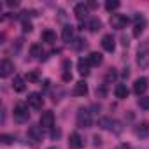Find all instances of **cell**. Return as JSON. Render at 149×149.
<instances>
[{
  "instance_id": "1",
  "label": "cell",
  "mask_w": 149,
  "mask_h": 149,
  "mask_svg": "<svg viewBox=\"0 0 149 149\" xmlns=\"http://www.w3.org/2000/svg\"><path fill=\"white\" fill-rule=\"evenodd\" d=\"M28 118H30L28 105H25V104H18V105L14 107V119H16L18 123H25V121H28Z\"/></svg>"
},
{
  "instance_id": "2",
  "label": "cell",
  "mask_w": 149,
  "mask_h": 149,
  "mask_svg": "<svg viewBox=\"0 0 149 149\" xmlns=\"http://www.w3.org/2000/svg\"><path fill=\"white\" fill-rule=\"evenodd\" d=\"M77 126L79 128H90L91 126V112L88 109H79V112H77Z\"/></svg>"
},
{
  "instance_id": "3",
  "label": "cell",
  "mask_w": 149,
  "mask_h": 149,
  "mask_svg": "<svg viewBox=\"0 0 149 149\" xmlns=\"http://www.w3.org/2000/svg\"><path fill=\"white\" fill-rule=\"evenodd\" d=\"M128 16L126 14H112L111 16V26L116 28V30H123L126 25H128Z\"/></svg>"
},
{
  "instance_id": "4",
  "label": "cell",
  "mask_w": 149,
  "mask_h": 149,
  "mask_svg": "<svg viewBox=\"0 0 149 149\" xmlns=\"http://www.w3.org/2000/svg\"><path fill=\"white\" fill-rule=\"evenodd\" d=\"M147 88H149L147 77H139V79H135V83H133V93H135V95L142 97V95L147 91Z\"/></svg>"
},
{
  "instance_id": "5",
  "label": "cell",
  "mask_w": 149,
  "mask_h": 149,
  "mask_svg": "<svg viewBox=\"0 0 149 149\" xmlns=\"http://www.w3.org/2000/svg\"><path fill=\"white\" fill-rule=\"evenodd\" d=\"M40 126L42 128H53L54 126V114L51 111H44L40 114Z\"/></svg>"
},
{
  "instance_id": "6",
  "label": "cell",
  "mask_w": 149,
  "mask_h": 149,
  "mask_svg": "<svg viewBox=\"0 0 149 149\" xmlns=\"http://www.w3.org/2000/svg\"><path fill=\"white\" fill-rule=\"evenodd\" d=\"M13 72H14V63L9 60H2V63H0V77H9Z\"/></svg>"
},
{
  "instance_id": "7",
  "label": "cell",
  "mask_w": 149,
  "mask_h": 149,
  "mask_svg": "<svg viewBox=\"0 0 149 149\" xmlns=\"http://www.w3.org/2000/svg\"><path fill=\"white\" fill-rule=\"evenodd\" d=\"M146 25H147L146 18H144V16H140V14H137V16H135V26H133V37H139V35L144 32Z\"/></svg>"
},
{
  "instance_id": "8",
  "label": "cell",
  "mask_w": 149,
  "mask_h": 149,
  "mask_svg": "<svg viewBox=\"0 0 149 149\" xmlns=\"http://www.w3.org/2000/svg\"><path fill=\"white\" fill-rule=\"evenodd\" d=\"M42 104H44V98H42L40 93H30L28 95V105L32 109H40Z\"/></svg>"
},
{
  "instance_id": "9",
  "label": "cell",
  "mask_w": 149,
  "mask_h": 149,
  "mask_svg": "<svg viewBox=\"0 0 149 149\" xmlns=\"http://www.w3.org/2000/svg\"><path fill=\"white\" fill-rule=\"evenodd\" d=\"M88 13H90V11H88V6H86V4H77L76 7H74V14H76V18H77L81 23L88 18Z\"/></svg>"
},
{
  "instance_id": "10",
  "label": "cell",
  "mask_w": 149,
  "mask_h": 149,
  "mask_svg": "<svg viewBox=\"0 0 149 149\" xmlns=\"http://www.w3.org/2000/svg\"><path fill=\"white\" fill-rule=\"evenodd\" d=\"M72 95L74 97H86L88 95V84L84 81L76 83V86H74V90H72Z\"/></svg>"
},
{
  "instance_id": "11",
  "label": "cell",
  "mask_w": 149,
  "mask_h": 149,
  "mask_svg": "<svg viewBox=\"0 0 149 149\" xmlns=\"http://www.w3.org/2000/svg\"><path fill=\"white\" fill-rule=\"evenodd\" d=\"M68 146H70V149H81L84 146V140L79 133H72L68 139Z\"/></svg>"
},
{
  "instance_id": "12",
  "label": "cell",
  "mask_w": 149,
  "mask_h": 149,
  "mask_svg": "<svg viewBox=\"0 0 149 149\" xmlns=\"http://www.w3.org/2000/svg\"><path fill=\"white\" fill-rule=\"evenodd\" d=\"M102 47H104L105 51H109V53L114 51V47H116V40H114V37H112L111 33H107V35L102 37Z\"/></svg>"
},
{
  "instance_id": "13",
  "label": "cell",
  "mask_w": 149,
  "mask_h": 149,
  "mask_svg": "<svg viewBox=\"0 0 149 149\" xmlns=\"http://www.w3.org/2000/svg\"><path fill=\"white\" fill-rule=\"evenodd\" d=\"M100 125H102V128L114 130V132H121V128H119V123H118V121H114V119L104 118V119H100Z\"/></svg>"
},
{
  "instance_id": "14",
  "label": "cell",
  "mask_w": 149,
  "mask_h": 149,
  "mask_svg": "<svg viewBox=\"0 0 149 149\" xmlns=\"http://www.w3.org/2000/svg\"><path fill=\"white\" fill-rule=\"evenodd\" d=\"M135 135L137 137H149V123L142 121L135 126Z\"/></svg>"
},
{
  "instance_id": "15",
  "label": "cell",
  "mask_w": 149,
  "mask_h": 149,
  "mask_svg": "<svg viewBox=\"0 0 149 149\" xmlns=\"http://www.w3.org/2000/svg\"><path fill=\"white\" fill-rule=\"evenodd\" d=\"M90 61H88V58L84 60V58H81L79 61H77V70H79V74H81V76H88V74H90Z\"/></svg>"
},
{
  "instance_id": "16",
  "label": "cell",
  "mask_w": 149,
  "mask_h": 149,
  "mask_svg": "<svg viewBox=\"0 0 149 149\" xmlns=\"http://www.w3.org/2000/svg\"><path fill=\"white\" fill-rule=\"evenodd\" d=\"M88 61H90V65H91V67H98V65H102V61H104V56H102L100 53L93 51V53H90V56H88Z\"/></svg>"
},
{
  "instance_id": "17",
  "label": "cell",
  "mask_w": 149,
  "mask_h": 149,
  "mask_svg": "<svg viewBox=\"0 0 149 149\" xmlns=\"http://www.w3.org/2000/svg\"><path fill=\"white\" fill-rule=\"evenodd\" d=\"M28 137L33 140H42V126H30L28 128Z\"/></svg>"
},
{
  "instance_id": "18",
  "label": "cell",
  "mask_w": 149,
  "mask_h": 149,
  "mask_svg": "<svg viewBox=\"0 0 149 149\" xmlns=\"http://www.w3.org/2000/svg\"><path fill=\"white\" fill-rule=\"evenodd\" d=\"M137 63H139L140 67H147V65H149V53L139 49V53H137Z\"/></svg>"
},
{
  "instance_id": "19",
  "label": "cell",
  "mask_w": 149,
  "mask_h": 149,
  "mask_svg": "<svg viewBox=\"0 0 149 149\" xmlns=\"http://www.w3.org/2000/svg\"><path fill=\"white\" fill-rule=\"evenodd\" d=\"M13 88H14V91H18V93L25 91V79H23L21 76H14V81H13Z\"/></svg>"
},
{
  "instance_id": "20",
  "label": "cell",
  "mask_w": 149,
  "mask_h": 149,
  "mask_svg": "<svg viewBox=\"0 0 149 149\" xmlns=\"http://www.w3.org/2000/svg\"><path fill=\"white\" fill-rule=\"evenodd\" d=\"M42 40H44L46 44H54V42H56V33H54L53 30H44V32H42Z\"/></svg>"
},
{
  "instance_id": "21",
  "label": "cell",
  "mask_w": 149,
  "mask_h": 149,
  "mask_svg": "<svg viewBox=\"0 0 149 149\" xmlns=\"http://www.w3.org/2000/svg\"><path fill=\"white\" fill-rule=\"evenodd\" d=\"M114 95L118 97V98H126L128 97V88L125 86V84H116V88H114Z\"/></svg>"
},
{
  "instance_id": "22",
  "label": "cell",
  "mask_w": 149,
  "mask_h": 149,
  "mask_svg": "<svg viewBox=\"0 0 149 149\" xmlns=\"http://www.w3.org/2000/svg\"><path fill=\"white\" fill-rule=\"evenodd\" d=\"M61 37H63V40H65V42H68V44H70V42L74 40V28H72L70 25H67V26L63 28Z\"/></svg>"
},
{
  "instance_id": "23",
  "label": "cell",
  "mask_w": 149,
  "mask_h": 149,
  "mask_svg": "<svg viewBox=\"0 0 149 149\" xmlns=\"http://www.w3.org/2000/svg\"><path fill=\"white\" fill-rule=\"evenodd\" d=\"M88 28H90V32H98V30H102V21L98 18H91L88 23Z\"/></svg>"
},
{
  "instance_id": "24",
  "label": "cell",
  "mask_w": 149,
  "mask_h": 149,
  "mask_svg": "<svg viewBox=\"0 0 149 149\" xmlns=\"http://www.w3.org/2000/svg\"><path fill=\"white\" fill-rule=\"evenodd\" d=\"M30 54H32L33 58H40V56L44 54L42 46H40V44H32V47H30Z\"/></svg>"
},
{
  "instance_id": "25",
  "label": "cell",
  "mask_w": 149,
  "mask_h": 149,
  "mask_svg": "<svg viewBox=\"0 0 149 149\" xmlns=\"http://www.w3.org/2000/svg\"><path fill=\"white\" fill-rule=\"evenodd\" d=\"M118 7H119V0H107V2H105V9H107L109 13L116 11Z\"/></svg>"
},
{
  "instance_id": "26",
  "label": "cell",
  "mask_w": 149,
  "mask_h": 149,
  "mask_svg": "<svg viewBox=\"0 0 149 149\" xmlns=\"http://www.w3.org/2000/svg\"><path fill=\"white\" fill-rule=\"evenodd\" d=\"M26 79H28L30 83H37V81H40V76H39V72L32 70V72H28V74H26Z\"/></svg>"
},
{
  "instance_id": "27",
  "label": "cell",
  "mask_w": 149,
  "mask_h": 149,
  "mask_svg": "<svg viewBox=\"0 0 149 149\" xmlns=\"http://www.w3.org/2000/svg\"><path fill=\"white\" fill-rule=\"evenodd\" d=\"M139 105L146 111H149V97H140L139 98Z\"/></svg>"
},
{
  "instance_id": "28",
  "label": "cell",
  "mask_w": 149,
  "mask_h": 149,
  "mask_svg": "<svg viewBox=\"0 0 149 149\" xmlns=\"http://www.w3.org/2000/svg\"><path fill=\"white\" fill-rule=\"evenodd\" d=\"M116 79V72H114V68H111L109 72H107V76H105V83H111V81H114Z\"/></svg>"
},
{
  "instance_id": "29",
  "label": "cell",
  "mask_w": 149,
  "mask_h": 149,
  "mask_svg": "<svg viewBox=\"0 0 149 149\" xmlns=\"http://www.w3.org/2000/svg\"><path fill=\"white\" fill-rule=\"evenodd\" d=\"M21 26H23V32H25V33H28V32H32V30H33V26H32V23H30V21H23V25H21Z\"/></svg>"
},
{
  "instance_id": "30",
  "label": "cell",
  "mask_w": 149,
  "mask_h": 149,
  "mask_svg": "<svg viewBox=\"0 0 149 149\" xmlns=\"http://www.w3.org/2000/svg\"><path fill=\"white\" fill-rule=\"evenodd\" d=\"M0 140H2L4 144H11V142L14 140V137H11V135H6V133H4V135H0Z\"/></svg>"
},
{
  "instance_id": "31",
  "label": "cell",
  "mask_w": 149,
  "mask_h": 149,
  "mask_svg": "<svg viewBox=\"0 0 149 149\" xmlns=\"http://www.w3.org/2000/svg\"><path fill=\"white\" fill-rule=\"evenodd\" d=\"M7 6H9V7H18L19 2H18V0H7Z\"/></svg>"
},
{
  "instance_id": "32",
  "label": "cell",
  "mask_w": 149,
  "mask_h": 149,
  "mask_svg": "<svg viewBox=\"0 0 149 149\" xmlns=\"http://www.w3.org/2000/svg\"><path fill=\"white\" fill-rule=\"evenodd\" d=\"M51 137H53V139H58V137H60V130H53Z\"/></svg>"
}]
</instances>
